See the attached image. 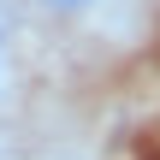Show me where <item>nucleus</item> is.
<instances>
[{"label":"nucleus","mask_w":160,"mask_h":160,"mask_svg":"<svg viewBox=\"0 0 160 160\" xmlns=\"http://www.w3.org/2000/svg\"><path fill=\"white\" fill-rule=\"evenodd\" d=\"M30 6H36L48 24H95L113 0H30Z\"/></svg>","instance_id":"f257e3e1"},{"label":"nucleus","mask_w":160,"mask_h":160,"mask_svg":"<svg viewBox=\"0 0 160 160\" xmlns=\"http://www.w3.org/2000/svg\"><path fill=\"white\" fill-rule=\"evenodd\" d=\"M18 95V30H12V12L0 0V101Z\"/></svg>","instance_id":"f03ea898"}]
</instances>
